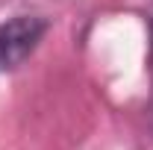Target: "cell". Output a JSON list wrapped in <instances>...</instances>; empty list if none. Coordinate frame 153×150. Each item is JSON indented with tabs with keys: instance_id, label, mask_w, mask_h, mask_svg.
I'll use <instances>...</instances> for the list:
<instances>
[{
	"instance_id": "cell-1",
	"label": "cell",
	"mask_w": 153,
	"mask_h": 150,
	"mask_svg": "<svg viewBox=\"0 0 153 150\" xmlns=\"http://www.w3.org/2000/svg\"><path fill=\"white\" fill-rule=\"evenodd\" d=\"M47 33V21L36 15H18L0 24V71L18 68L24 59L38 47Z\"/></svg>"
},
{
	"instance_id": "cell-2",
	"label": "cell",
	"mask_w": 153,
	"mask_h": 150,
	"mask_svg": "<svg viewBox=\"0 0 153 150\" xmlns=\"http://www.w3.org/2000/svg\"><path fill=\"white\" fill-rule=\"evenodd\" d=\"M150 30H153V15H150Z\"/></svg>"
}]
</instances>
